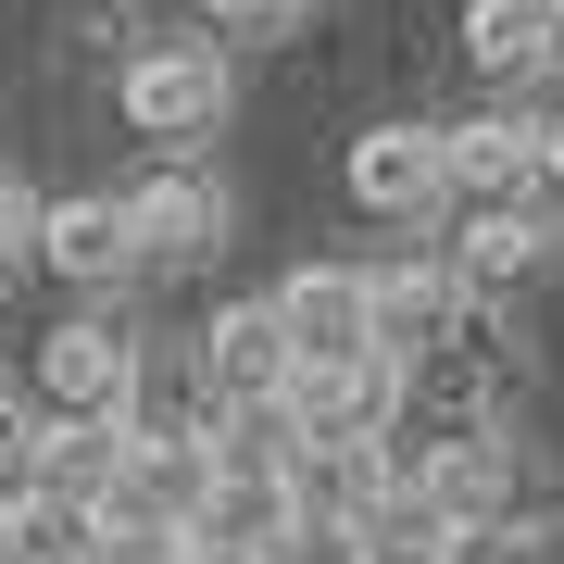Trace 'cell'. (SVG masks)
Returning <instances> with one entry per match:
<instances>
[{"instance_id": "obj_23", "label": "cell", "mask_w": 564, "mask_h": 564, "mask_svg": "<svg viewBox=\"0 0 564 564\" xmlns=\"http://www.w3.org/2000/svg\"><path fill=\"white\" fill-rule=\"evenodd\" d=\"M552 76H564V51H552Z\"/></svg>"}, {"instance_id": "obj_18", "label": "cell", "mask_w": 564, "mask_h": 564, "mask_svg": "<svg viewBox=\"0 0 564 564\" xmlns=\"http://www.w3.org/2000/svg\"><path fill=\"white\" fill-rule=\"evenodd\" d=\"M314 0H202V25H214V51L226 39H289V25H302Z\"/></svg>"}, {"instance_id": "obj_2", "label": "cell", "mask_w": 564, "mask_h": 564, "mask_svg": "<svg viewBox=\"0 0 564 564\" xmlns=\"http://www.w3.org/2000/svg\"><path fill=\"white\" fill-rule=\"evenodd\" d=\"M39 414H63V426H139V339L101 326V314L51 326L39 339Z\"/></svg>"}, {"instance_id": "obj_17", "label": "cell", "mask_w": 564, "mask_h": 564, "mask_svg": "<svg viewBox=\"0 0 564 564\" xmlns=\"http://www.w3.org/2000/svg\"><path fill=\"white\" fill-rule=\"evenodd\" d=\"M251 564H364V527H326V514H289Z\"/></svg>"}, {"instance_id": "obj_1", "label": "cell", "mask_w": 564, "mask_h": 564, "mask_svg": "<svg viewBox=\"0 0 564 564\" xmlns=\"http://www.w3.org/2000/svg\"><path fill=\"white\" fill-rule=\"evenodd\" d=\"M226 101H239V76H226V51H214V39H163V51H139V63L113 76V113L139 126L151 151L214 139V126H226Z\"/></svg>"}, {"instance_id": "obj_11", "label": "cell", "mask_w": 564, "mask_h": 564, "mask_svg": "<svg viewBox=\"0 0 564 564\" xmlns=\"http://www.w3.org/2000/svg\"><path fill=\"white\" fill-rule=\"evenodd\" d=\"M276 489H289V514H326V527H364L389 502V452L377 440H289L276 464Z\"/></svg>"}, {"instance_id": "obj_19", "label": "cell", "mask_w": 564, "mask_h": 564, "mask_svg": "<svg viewBox=\"0 0 564 564\" xmlns=\"http://www.w3.org/2000/svg\"><path fill=\"white\" fill-rule=\"evenodd\" d=\"M25 239H39V188L0 176V263H25Z\"/></svg>"}, {"instance_id": "obj_10", "label": "cell", "mask_w": 564, "mask_h": 564, "mask_svg": "<svg viewBox=\"0 0 564 564\" xmlns=\"http://www.w3.org/2000/svg\"><path fill=\"white\" fill-rule=\"evenodd\" d=\"M25 251H39L63 289H113V276H139V239H126L113 188H63V202H39V239H25Z\"/></svg>"}, {"instance_id": "obj_20", "label": "cell", "mask_w": 564, "mask_h": 564, "mask_svg": "<svg viewBox=\"0 0 564 564\" xmlns=\"http://www.w3.org/2000/svg\"><path fill=\"white\" fill-rule=\"evenodd\" d=\"M13 489H25V402L0 389V502H13Z\"/></svg>"}, {"instance_id": "obj_4", "label": "cell", "mask_w": 564, "mask_h": 564, "mask_svg": "<svg viewBox=\"0 0 564 564\" xmlns=\"http://www.w3.org/2000/svg\"><path fill=\"white\" fill-rule=\"evenodd\" d=\"M339 188L377 226H426L452 202V176H440V126H414V113H389V126H364L351 139V163H339Z\"/></svg>"}, {"instance_id": "obj_22", "label": "cell", "mask_w": 564, "mask_h": 564, "mask_svg": "<svg viewBox=\"0 0 564 564\" xmlns=\"http://www.w3.org/2000/svg\"><path fill=\"white\" fill-rule=\"evenodd\" d=\"M176 564H251V552H214V540H176Z\"/></svg>"}, {"instance_id": "obj_9", "label": "cell", "mask_w": 564, "mask_h": 564, "mask_svg": "<svg viewBox=\"0 0 564 564\" xmlns=\"http://www.w3.org/2000/svg\"><path fill=\"white\" fill-rule=\"evenodd\" d=\"M202 402L239 414V402H289V326L276 302H226L202 326Z\"/></svg>"}, {"instance_id": "obj_3", "label": "cell", "mask_w": 564, "mask_h": 564, "mask_svg": "<svg viewBox=\"0 0 564 564\" xmlns=\"http://www.w3.org/2000/svg\"><path fill=\"white\" fill-rule=\"evenodd\" d=\"M202 489H214V464H202L188 426H126V464H113L101 514H113V527H163V540H188Z\"/></svg>"}, {"instance_id": "obj_7", "label": "cell", "mask_w": 564, "mask_h": 564, "mask_svg": "<svg viewBox=\"0 0 564 564\" xmlns=\"http://www.w3.org/2000/svg\"><path fill=\"white\" fill-rule=\"evenodd\" d=\"M440 176H452V202H477V214H540V113L440 126Z\"/></svg>"}, {"instance_id": "obj_15", "label": "cell", "mask_w": 564, "mask_h": 564, "mask_svg": "<svg viewBox=\"0 0 564 564\" xmlns=\"http://www.w3.org/2000/svg\"><path fill=\"white\" fill-rule=\"evenodd\" d=\"M88 502H63V489H13L0 502V564H88Z\"/></svg>"}, {"instance_id": "obj_8", "label": "cell", "mask_w": 564, "mask_h": 564, "mask_svg": "<svg viewBox=\"0 0 564 564\" xmlns=\"http://www.w3.org/2000/svg\"><path fill=\"white\" fill-rule=\"evenodd\" d=\"M276 326H289V377H302V364H364V351H377L364 263H302V276L276 289Z\"/></svg>"}, {"instance_id": "obj_21", "label": "cell", "mask_w": 564, "mask_h": 564, "mask_svg": "<svg viewBox=\"0 0 564 564\" xmlns=\"http://www.w3.org/2000/svg\"><path fill=\"white\" fill-rule=\"evenodd\" d=\"M540 188H564V113L540 126Z\"/></svg>"}, {"instance_id": "obj_5", "label": "cell", "mask_w": 564, "mask_h": 564, "mask_svg": "<svg viewBox=\"0 0 564 564\" xmlns=\"http://www.w3.org/2000/svg\"><path fill=\"white\" fill-rule=\"evenodd\" d=\"M113 214H126V239H139V263H202L226 239V188L188 151H163L139 188H113Z\"/></svg>"}, {"instance_id": "obj_14", "label": "cell", "mask_w": 564, "mask_h": 564, "mask_svg": "<svg viewBox=\"0 0 564 564\" xmlns=\"http://www.w3.org/2000/svg\"><path fill=\"white\" fill-rule=\"evenodd\" d=\"M540 263H552V226L540 214H477L452 239V289H527Z\"/></svg>"}, {"instance_id": "obj_13", "label": "cell", "mask_w": 564, "mask_h": 564, "mask_svg": "<svg viewBox=\"0 0 564 564\" xmlns=\"http://www.w3.org/2000/svg\"><path fill=\"white\" fill-rule=\"evenodd\" d=\"M552 51H564L552 0H477V13H464V63H477L489 88H527V76H552Z\"/></svg>"}, {"instance_id": "obj_6", "label": "cell", "mask_w": 564, "mask_h": 564, "mask_svg": "<svg viewBox=\"0 0 564 564\" xmlns=\"http://www.w3.org/2000/svg\"><path fill=\"white\" fill-rule=\"evenodd\" d=\"M414 414V377L389 351H364V364H302L289 377V426L302 440H389V426Z\"/></svg>"}, {"instance_id": "obj_16", "label": "cell", "mask_w": 564, "mask_h": 564, "mask_svg": "<svg viewBox=\"0 0 564 564\" xmlns=\"http://www.w3.org/2000/svg\"><path fill=\"white\" fill-rule=\"evenodd\" d=\"M276 527H289V489H276V477H214L202 514H188V540H214V552H263Z\"/></svg>"}, {"instance_id": "obj_12", "label": "cell", "mask_w": 564, "mask_h": 564, "mask_svg": "<svg viewBox=\"0 0 564 564\" xmlns=\"http://www.w3.org/2000/svg\"><path fill=\"white\" fill-rule=\"evenodd\" d=\"M452 263H364V314H377V351L414 377V351L426 339H452Z\"/></svg>"}]
</instances>
